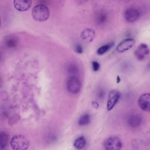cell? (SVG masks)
I'll use <instances>...</instances> for the list:
<instances>
[{
  "instance_id": "d6986e66",
  "label": "cell",
  "mask_w": 150,
  "mask_h": 150,
  "mask_svg": "<svg viewBox=\"0 0 150 150\" xmlns=\"http://www.w3.org/2000/svg\"><path fill=\"white\" fill-rule=\"evenodd\" d=\"M75 52L79 54H81L83 52V48L82 46L79 44H76L74 47Z\"/></svg>"
},
{
  "instance_id": "2e32d148",
  "label": "cell",
  "mask_w": 150,
  "mask_h": 150,
  "mask_svg": "<svg viewBox=\"0 0 150 150\" xmlns=\"http://www.w3.org/2000/svg\"><path fill=\"white\" fill-rule=\"evenodd\" d=\"M90 121V117L88 114L82 115L79 119L78 124L80 126H84L88 124Z\"/></svg>"
},
{
  "instance_id": "5b68a950",
  "label": "cell",
  "mask_w": 150,
  "mask_h": 150,
  "mask_svg": "<svg viewBox=\"0 0 150 150\" xmlns=\"http://www.w3.org/2000/svg\"><path fill=\"white\" fill-rule=\"evenodd\" d=\"M103 145L105 149L107 150H120L122 146L120 139L115 136L110 137L105 139Z\"/></svg>"
},
{
  "instance_id": "277c9868",
  "label": "cell",
  "mask_w": 150,
  "mask_h": 150,
  "mask_svg": "<svg viewBox=\"0 0 150 150\" xmlns=\"http://www.w3.org/2000/svg\"><path fill=\"white\" fill-rule=\"evenodd\" d=\"M150 53V49L148 45L145 43L140 44L134 52L135 57L139 61L145 60L148 57Z\"/></svg>"
},
{
  "instance_id": "cb8c5ba5",
  "label": "cell",
  "mask_w": 150,
  "mask_h": 150,
  "mask_svg": "<svg viewBox=\"0 0 150 150\" xmlns=\"http://www.w3.org/2000/svg\"><path fill=\"white\" fill-rule=\"evenodd\" d=\"M149 67H150V63L149 64Z\"/></svg>"
},
{
  "instance_id": "7c38bea8",
  "label": "cell",
  "mask_w": 150,
  "mask_h": 150,
  "mask_svg": "<svg viewBox=\"0 0 150 150\" xmlns=\"http://www.w3.org/2000/svg\"><path fill=\"white\" fill-rule=\"evenodd\" d=\"M114 45V42L111 41L102 46L97 50V54L99 55L104 54L112 48Z\"/></svg>"
},
{
  "instance_id": "9a60e30c",
  "label": "cell",
  "mask_w": 150,
  "mask_h": 150,
  "mask_svg": "<svg viewBox=\"0 0 150 150\" xmlns=\"http://www.w3.org/2000/svg\"><path fill=\"white\" fill-rule=\"evenodd\" d=\"M67 71L71 76H76L78 74L79 69L78 66L74 63H70L67 67Z\"/></svg>"
},
{
  "instance_id": "9c48e42d",
  "label": "cell",
  "mask_w": 150,
  "mask_h": 150,
  "mask_svg": "<svg viewBox=\"0 0 150 150\" xmlns=\"http://www.w3.org/2000/svg\"><path fill=\"white\" fill-rule=\"evenodd\" d=\"M138 103L142 110L146 112L150 111V93L142 95L139 99Z\"/></svg>"
},
{
  "instance_id": "e0dca14e",
  "label": "cell",
  "mask_w": 150,
  "mask_h": 150,
  "mask_svg": "<svg viewBox=\"0 0 150 150\" xmlns=\"http://www.w3.org/2000/svg\"><path fill=\"white\" fill-rule=\"evenodd\" d=\"M8 140L7 134L5 132H2L0 135V148L3 149L6 146Z\"/></svg>"
},
{
  "instance_id": "6da1fadb",
  "label": "cell",
  "mask_w": 150,
  "mask_h": 150,
  "mask_svg": "<svg viewBox=\"0 0 150 150\" xmlns=\"http://www.w3.org/2000/svg\"><path fill=\"white\" fill-rule=\"evenodd\" d=\"M32 15L35 21L42 22L48 18L50 11L48 7L45 5L39 4L35 6L32 9Z\"/></svg>"
},
{
  "instance_id": "ac0fdd59",
  "label": "cell",
  "mask_w": 150,
  "mask_h": 150,
  "mask_svg": "<svg viewBox=\"0 0 150 150\" xmlns=\"http://www.w3.org/2000/svg\"><path fill=\"white\" fill-rule=\"evenodd\" d=\"M92 65L93 71H98L100 68V64L96 61H93L92 62Z\"/></svg>"
},
{
  "instance_id": "ba28073f",
  "label": "cell",
  "mask_w": 150,
  "mask_h": 150,
  "mask_svg": "<svg viewBox=\"0 0 150 150\" xmlns=\"http://www.w3.org/2000/svg\"><path fill=\"white\" fill-rule=\"evenodd\" d=\"M139 11L136 8H129L127 9L125 12V17L126 20L130 23L137 21L140 16Z\"/></svg>"
},
{
  "instance_id": "603a6c76",
  "label": "cell",
  "mask_w": 150,
  "mask_h": 150,
  "mask_svg": "<svg viewBox=\"0 0 150 150\" xmlns=\"http://www.w3.org/2000/svg\"><path fill=\"white\" fill-rule=\"evenodd\" d=\"M120 81V79L119 76H118L117 78V83H119Z\"/></svg>"
},
{
  "instance_id": "52a82bcc",
  "label": "cell",
  "mask_w": 150,
  "mask_h": 150,
  "mask_svg": "<svg viewBox=\"0 0 150 150\" xmlns=\"http://www.w3.org/2000/svg\"><path fill=\"white\" fill-rule=\"evenodd\" d=\"M120 94L117 91L112 90L110 92L107 103V108L108 111L111 110L119 101Z\"/></svg>"
},
{
  "instance_id": "4fadbf2b",
  "label": "cell",
  "mask_w": 150,
  "mask_h": 150,
  "mask_svg": "<svg viewBox=\"0 0 150 150\" xmlns=\"http://www.w3.org/2000/svg\"><path fill=\"white\" fill-rule=\"evenodd\" d=\"M86 143V140L84 137L83 136H80L75 140L74 146L76 149H80L85 146Z\"/></svg>"
},
{
  "instance_id": "7a4b0ae2",
  "label": "cell",
  "mask_w": 150,
  "mask_h": 150,
  "mask_svg": "<svg viewBox=\"0 0 150 150\" xmlns=\"http://www.w3.org/2000/svg\"><path fill=\"white\" fill-rule=\"evenodd\" d=\"M10 144L13 149L23 150L27 149L28 148L29 142L25 136L18 134L13 137L11 141Z\"/></svg>"
},
{
  "instance_id": "ffe728a7",
  "label": "cell",
  "mask_w": 150,
  "mask_h": 150,
  "mask_svg": "<svg viewBox=\"0 0 150 150\" xmlns=\"http://www.w3.org/2000/svg\"><path fill=\"white\" fill-rule=\"evenodd\" d=\"M16 44V41L12 39L8 40L6 42L7 45L9 47H12L15 46Z\"/></svg>"
},
{
  "instance_id": "30bf717a",
  "label": "cell",
  "mask_w": 150,
  "mask_h": 150,
  "mask_svg": "<svg viewBox=\"0 0 150 150\" xmlns=\"http://www.w3.org/2000/svg\"><path fill=\"white\" fill-rule=\"evenodd\" d=\"M32 0H14L13 5L15 8L20 11L27 10L31 7Z\"/></svg>"
},
{
  "instance_id": "8992f818",
  "label": "cell",
  "mask_w": 150,
  "mask_h": 150,
  "mask_svg": "<svg viewBox=\"0 0 150 150\" xmlns=\"http://www.w3.org/2000/svg\"><path fill=\"white\" fill-rule=\"evenodd\" d=\"M135 40L133 38H128L124 39L117 46L116 50L120 53H122L132 48L134 45Z\"/></svg>"
},
{
  "instance_id": "8fae6325",
  "label": "cell",
  "mask_w": 150,
  "mask_h": 150,
  "mask_svg": "<svg viewBox=\"0 0 150 150\" xmlns=\"http://www.w3.org/2000/svg\"><path fill=\"white\" fill-rule=\"evenodd\" d=\"M95 30L90 28H86L83 30L81 33V37L84 41L87 42H92L95 37Z\"/></svg>"
},
{
  "instance_id": "3957f363",
  "label": "cell",
  "mask_w": 150,
  "mask_h": 150,
  "mask_svg": "<svg viewBox=\"0 0 150 150\" xmlns=\"http://www.w3.org/2000/svg\"><path fill=\"white\" fill-rule=\"evenodd\" d=\"M82 86L80 79L76 76H71L67 83V88L68 91L73 94L78 93Z\"/></svg>"
},
{
  "instance_id": "7402d4cb",
  "label": "cell",
  "mask_w": 150,
  "mask_h": 150,
  "mask_svg": "<svg viewBox=\"0 0 150 150\" xmlns=\"http://www.w3.org/2000/svg\"><path fill=\"white\" fill-rule=\"evenodd\" d=\"M93 106L95 108H97L98 107V105L97 102H93L92 103Z\"/></svg>"
},
{
  "instance_id": "44dd1931",
  "label": "cell",
  "mask_w": 150,
  "mask_h": 150,
  "mask_svg": "<svg viewBox=\"0 0 150 150\" xmlns=\"http://www.w3.org/2000/svg\"><path fill=\"white\" fill-rule=\"evenodd\" d=\"M105 93L104 90L101 88L99 89L97 92L98 96L100 98H102L104 97Z\"/></svg>"
},
{
  "instance_id": "5bb4252c",
  "label": "cell",
  "mask_w": 150,
  "mask_h": 150,
  "mask_svg": "<svg viewBox=\"0 0 150 150\" xmlns=\"http://www.w3.org/2000/svg\"><path fill=\"white\" fill-rule=\"evenodd\" d=\"M141 122V117L138 115H134L130 116L128 122L131 126L136 127L140 125Z\"/></svg>"
}]
</instances>
